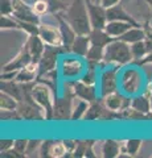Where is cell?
I'll return each mask as SVG.
<instances>
[{
    "mask_svg": "<svg viewBox=\"0 0 152 158\" xmlns=\"http://www.w3.org/2000/svg\"><path fill=\"white\" fill-rule=\"evenodd\" d=\"M66 21L73 27L77 34H89L91 32V24L89 19L86 0H73L65 12H60Z\"/></svg>",
    "mask_w": 152,
    "mask_h": 158,
    "instance_id": "obj_1",
    "label": "cell"
},
{
    "mask_svg": "<svg viewBox=\"0 0 152 158\" xmlns=\"http://www.w3.org/2000/svg\"><path fill=\"white\" fill-rule=\"evenodd\" d=\"M134 62L131 46L119 38H114L105 48V57L102 66H119L123 67Z\"/></svg>",
    "mask_w": 152,
    "mask_h": 158,
    "instance_id": "obj_2",
    "label": "cell"
},
{
    "mask_svg": "<svg viewBox=\"0 0 152 158\" xmlns=\"http://www.w3.org/2000/svg\"><path fill=\"white\" fill-rule=\"evenodd\" d=\"M31 92L35 102L42 108L44 113H45V118L52 120L56 104V92L53 87L42 81H37L36 83H33Z\"/></svg>",
    "mask_w": 152,
    "mask_h": 158,
    "instance_id": "obj_3",
    "label": "cell"
},
{
    "mask_svg": "<svg viewBox=\"0 0 152 158\" xmlns=\"http://www.w3.org/2000/svg\"><path fill=\"white\" fill-rule=\"evenodd\" d=\"M144 85L143 74L138 67H127L120 71L119 87L120 91L127 96H135L141 91Z\"/></svg>",
    "mask_w": 152,
    "mask_h": 158,
    "instance_id": "obj_4",
    "label": "cell"
},
{
    "mask_svg": "<svg viewBox=\"0 0 152 158\" xmlns=\"http://www.w3.org/2000/svg\"><path fill=\"white\" fill-rule=\"evenodd\" d=\"M119 66H109L99 75V96L103 98L111 92L119 91Z\"/></svg>",
    "mask_w": 152,
    "mask_h": 158,
    "instance_id": "obj_5",
    "label": "cell"
},
{
    "mask_svg": "<svg viewBox=\"0 0 152 158\" xmlns=\"http://www.w3.org/2000/svg\"><path fill=\"white\" fill-rule=\"evenodd\" d=\"M82 57H63L61 61V75L65 78V81L70 79H81L85 74V63L82 62Z\"/></svg>",
    "mask_w": 152,
    "mask_h": 158,
    "instance_id": "obj_6",
    "label": "cell"
},
{
    "mask_svg": "<svg viewBox=\"0 0 152 158\" xmlns=\"http://www.w3.org/2000/svg\"><path fill=\"white\" fill-rule=\"evenodd\" d=\"M89 19L93 29H105L107 24V8L97 0H86Z\"/></svg>",
    "mask_w": 152,
    "mask_h": 158,
    "instance_id": "obj_7",
    "label": "cell"
},
{
    "mask_svg": "<svg viewBox=\"0 0 152 158\" xmlns=\"http://www.w3.org/2000/svg\"><path fill=\"white\" fill-rule=\"evenodd\" d=\"M63 52H66V49L63 46H48L46 45L45 52H44L40 62H38V65H40V75L48 73V71L57 70L58 56Z\"/></svg>",
    "mask_w": 152,
    "mask_h": 158,
    "instance_id": "obj_8",
    "label": "cell"
},
{
    "mask_svg": "<svg viewBox=\"0 0 152 158\" xmlns=\"http://www.w3.org/2000/svg\"><path fill=\"white\" fill-rule=\"evenodd\" d=\"M37 34L48 46H63L60 27L52 25L48 23H40Z\"/></svg>",
    "mask_w": 152,
    "mask_h": 158,
    "instance_id": "obj_9",
    "label": "cell"
},
{
    "mask_svg": "<svg viewBox=\"0 0 152 158\" xmlns=\"http://www.w3.org/2000/svg\"><path fill=\"white\" fill-rule=\"evenodd\" d=\"M102 102H103V104L107 110H110L115 113H119L131 106L130 96H127L122 91H115V92H111L109 95L103 96L102 98Z\"/></svg>",
    "mask_w": 152,
    "mask_h": 158,
    "instance_id": "obj_10",
    "label": "cell"
},
{
    "mask_svg": "<svg viewBox=\"0 0 152 158\" xmlns=\"http://www.w3.org/2000/svg\"><path fill=\"white\" fill-rule=\"evenodd\" d=\"M74 99L76 96L70 95V94H63L62 98L56 99L53 118H56V120H72Z\"/></svg>",
    "mask_w": 152,
    "mask_h": 158,
    "instance_id": "obj_11",
    "label": "cell"
},
{
    "mask_svg": "<svg viewBox=\"0 0 152 158\" xmlns=\"http://www.w3.org/2000/svg\"><path fill=\"white\" fill-rule=\"evenodd\" d=\"M13 3V13L12 16H15L17 20L27 23H33V24H40V17L33 12V9L31 6H28L27 3H24L23 0H12Z\"/></svg>",
    "mask_w": 152,
    "mask_h": 158,
    "instance_id": "obj_12",
    "label": "cell"
},
{
    "mask_svg": "<svg viewBox=\"0 0 152 158\" xmlns=\"http://www.w3.org/2000/svg\"><path fill=\"white\" fill-rule=\"evenodd\" d=\"M73 87H74V95H76V98L83 99V100H86L89 103L98 100L97 86L87 85V83L82 82L81 79H74V81H73Z\"/></svg>",
    "mask_w": 152,
    "mask_h": 158,
    "instance_id": "obj_13",
    "label": "cell"
},
{
    "mask_svg": "<svg viewBox=\"0 0 152 158\" xmlns=\"http://www.w3.org/2000/svg\"><path fill=\"white\" fill-rule=\"evenodd\" d=\"M56 19L58 21V27L62 34V42H63V48L66 49V52H70V46L74 42V40L77 37V32L73 29V27L69 23L66 21V19L62 16L61 13H56Z\"/></svg>",
    "mask_w": 152,
    "mask_h": 158,
    "instance_id": "obj_14",
    "label": "cell"
},
{
    "mask_svg": "<svg viewBox=\"0 0 152 158\" xmlns=\"http://www.w3.org/2000/svg\"><path fill=\"white\" fill-rule=\"evenodd\" d=\"M29 62H32V56L29 53V49L27 45H24L16 57H13L8 63L3 66V71H19L23 67H25Z\"/></svg>",
    "mask_w": 152,
    "mask_h": 158,
    "instance_id": "obj_15",
    "label": "cell"
},
{
    "mask_svg": "<svg viewBox=\"0 0 152 158\" xmlns=\"http://www.w3.org/2000/svg\"><path fill=\"white\" fill-rule=\"evenodd\" d=\"M40 75V65L38 62H29L25 67H23L21 70L17 71V75L15 78V81L19 83H33Z\"/></svg>",
    "mask_w": 152,
    "mask_h": 158,
    "instance_id": "obj_16",
    "label": "cell"
},
{
    "mask_svg": "<svg viewBox=\"0 0 152 158\" xmlns=\"http://www.w3.org/2000/svg\"><path fill=\"white\" fill-rule=\"evenodd\" d=\"M25 45L29 49V53H31V56H32V61L40 62V59L42 57L44 52H45V48H46L45 42L40 38V36H38V34H31L27 40Z\"/></svg>",
    "mask_w": 152,
    "mask_h": 158,
    "instance_id": "obj_17",
    "label": "cell"
},
{
    "mask_svg": "<svg viewBox=\"0 0 152 158\" xmlns=\"http://www.w3.org/2000/svg\"><path fill=\"white\" fill-rule=\"evenodd\" d=\"M114 20H119V21H127L131 23L134 25H140L136 20L131 16L130 13L126 12V9L123 6L119 3L116 6H112L110 8H107V21H114Z\"/></svg>",
    "mask_w": 152,
    "mask_h": 158,
    "instance_id": "obj_18",
    "label": "cell"
},
{
    "mask_svg": "<svg viewBox=\"0 0 152 158\" xmlns=\"http://www.w3.org/2000/svg\"><path fill=\"white\" fill-rule=\"evenodd\" d=\"M90 46H91V41H90L89 34H77L74 42L70 46V52L78 57L85 58Z\"/></svg>",
    "mask_w": 152,
    "mask_h": 158,
    "instance_id": "obj_19",
    "label": "cell"
},
{
    "mask_svg": "<svg viewBox=\"0 0 152 158\" xmlns=\"http://www.w3.org/2000/svg\"><path fill=\"white\" fill-rule=\"evenodd\" d=\"M151 96L152 95H147L145 92L143 94H138V95L131 98V107L135 111H138L143 115L151 116ZM152 117V116H151Z\"/></svg>",
    "mask_w": 152,
    "mask_h": 158,
    "instance_id": "obj_20",
    "label": "cell"
},
{
    "mask_svg": "<svg viewBox=\"0 0 152 158\" xmlns=\"http://www.w3.org/2000/svg\"><path fill=\"white\" fill-rule=\"evenodd\" d=\"M131 27H135L134 24L127 23V21H119V20H114V21H107L105 31L110 34L112 38H119L128 31Z\"/></svg>",
    "mask_w": 152,
    "mask_h": 158,
    "instance_id": "obj_21",
    "label": "cell"
},
{
    "mask_svg": "<svg viewBox=\"0 0 152 158\" xmlns=\"http://www.w3.org/2000/svg\"><path fill=\"white\" fill-rule=\"evenodd\" d=\"M145 37H147L145 29L141 28L140 25H135V27H131L122 37H119V40L127 42L128 45H132V44L138 41H143V40H145Z\"/></svg>",
    "mask_w": 152,
    "mask_h": 158,
    "instance_id": "obj_22",
    "label": "cell"
},
{
    "mask_svg": "<svg viewBox=\"0 0 152 158\" xmlns=\"http://www.w3.org/2000/svg\"><path fill=\"white\" fill-rule=\"evenodd\" d=\"M105 57V48L98 46V45H91L89 52L86 54V62L89 66H102Z\"/></svg>",
    "mask_w": 152,
    "mask_h": 158,
    "instance_id": "obj_23",
    "label": "cell"
},
{
    "mask_svg": "<svg viewBox=\"0 0 152 158\" xmlns=\"http://www.w3.org/2000/svg\"><path fill=\"white\" fill-rule=\"evenodd\" d=\"M122 149L123 144L118 142L115 140H106L102 144V157L105 158H115L122 156Z\"/></svg>",
    "mask_w": 152,
    "mask_h": 158,
    "instance_id": "obj_24",
    "label": "cell"
},
{
    "mask_svg": "<svg viewBox=\"0 0 152 158\" xmlns=\"http://www.w3.org/2000/svg\"><path fill=\"white\" fill-rule=\"evenodd\" d=\"M89 37L91 41V45H98L102 48H106L114 40L105 29H91V32L89 33Z\"/></svg>",
    "mask_w": 152,
    "mask_h": 158,
    "instance_id": "obj_25",
    "label": "cell"
},
{
    "mask_svg": "<svg viewBox=\"0 0 152 158\" xmlns=\"http://www.w3.org/2000/svg\"><path fill=\"white\" fill-rule=\"evenodd\" d=\"M90 103L83 100V99L80 98H76L74 99V103H73V112H72V120L76 121V120H83L86 112H87V108H89Z\"/></svg>",
    "mask_w": 152,
    "mask_h": 158,
    "instance_id": "obj_26",
    "label": "cell"
},
{
    "mask_svg": "<svg viewBox=\"0 0 152 158\" xmlns=\"http://www.w3.org/2000/svg\"><path fill=\"white\" fill-rule=\"evenodd\" d=\"M130 46H131L132 57H134V62H139L140 59H143L150 52L145 40H143V41H138V42L132 44V45H130Z\"/></svg>",
    "mask_w": 152,
    "mask_h": 158,
    "instance_id": "obj_27",
    "label": "cell"
},
{
    "mask_svg": "<svg viewBox=\"0 0 152 158\" xmlns=\"http://www.w3.org/2000/svg\"><path fill=\"white\" fill-rule=\"evenodd\" d=\"M141 140L138 138H131V140H127L126 142H123V149L122 153H126L127 157H134L139 153L140 148H141Z\"/></svg>",
    "mask_w": 152,
    "mask_h": 158,
    "instance_id": "obj_28",
    "label": "cell"
},
{
    "mask_svg": "<svg viewBox=\"0 0 152 158\" xmlns=\"http://www.w3.org/2000/svg\"><path fill=\"white\" fill-rule=\"evenodd\" d=\"M20 102L9 94L2 91L0 92V108L2 110H17Z\"/></svg>",
    "mask_w": 152,
    "mask_h": 158,
    "instance_id": "obj_29",
    "label": "cell"
},
{
    "mask_svg": "<svg viewBox=\"0 0 152 158\" xmlns=\"http://www.w3.org/2000/svg\"><path fill=\"white\" fill-rule=\"evenodd\" d=\"M67 154V149L63 141H52L49 146V157L53 158H61Z\"/></svg>",
    "mask_w": 152,
    "mask_h": 158,
    "instance_id": "obj_30",
    "label": "cell"
},
{
    "mask_svg": "<svg viewBox=\"0 0 152 158\" xmlns=\"http://www.w3.org/2000/svg\"><path fill=\"white\" fill-rule=\"evenodd\" d=\"M31 7L38 17H41L46 13H50V6H49L48 0H35L31 4Z\"/></svg>",
    "mask_w": 152,
    "mask_h": 158,
    "instance_id": "obj_31",
    "label": "cell"
},
{
    "mask_svg": "<svg viewBox=\"0 0 152 158\" xmlns=\"http://www.w3.org/2000/svg\"><path fill=\"white\" fill-rule=\"evenodd\" d=\"M82 82L87 83V85L91 86H97V81H98V73H97V66H89L87 65V69L85 74L81 78Z\"/></svg>",
    "mask_w": 152,
    "mask_h": 158,
    "instance_id": "obj_32",
    "label": "cell"
},
{
    "mask_svg": "<svg viewBox=\"0 0 152 158\" xmlns=\"http://www.w3.org/2000/svg\"><path fill=\"white\" fill-rule=\"evenodd\" d=\"M0 27H2V31H4V29H20V24H19V20L12 15L11 16L2 15Z\"/></svg>",
    "mask_w": 152,
    "mask_h": 158,
    "instance_id": "obj_33",
    "label": "cell"
},
{
    "mask_svg": "<svg viewBox=\"0 0 152 158\" xmlns=\"http://www.w3.org/2000/svg\"><path fill=\"white\" fill-rule=\"evenodd\" d=\"M2 120L3 121H20L23 120L21 115L17 110H2Z\"/></svg>",
    "mask_w": 152,
    "mask_h": 158,
    "instance_id": "obj_34",
    "label": "cell"
},
{
    "mask_svg": "<svg viewBox=\"0 0 152 158\" xmlns=\"http://www.w3.org/2000/svg\"><path fill=\"white\" fill-rule=\"evenodd\" d=\"M41 144H42V141H40V140H29L25 154L27 156H31L32 153H38V152H40Z\"/></svg>",
    "mask_w": 152,
    "mask_h": 158,
    "instance_id": "obj_35",
    "label": "cell"
},
{
    "mask_svg": "<svg viewBox=\"0 0 152 158\" xmlns=\"http://www.w3.org/2000/svg\"><path fill=\"white\" fill-rule=\"evenodd\" d=\"M28 142L29 140H15L13 142V149H16L19 153L27 156L25 152H27V148H28Z\"/></svg>",
    "mask_w": 152,
    "mask_h": 158,
    "instance_id": "obj_36",
    "label": "cell"
},
{
    "mask_svg": "<svg viewBox=\"0 0 152 158\" xmlns=\"http://www.w3.org/2000/svg\"><path fill=\"white\" fill-rule=\"evenodd\" d=\"M13 13V3L12 0H2V15L11 16Z\"/></svg>",
    "mask_w": 152,
    "mask_h": 158,
    "instance_id": "obj_37",
    "label": "cell"
},
{
    "mask_svg": "<svg viewBox=\"0 0 152 158\" xmlns=\"http://www.w3.org/2000/svg\"><path fill=\"white\" fill-rule=\"evenodd\" d=\"M13 142H15V140H2L0 141V150H2V153L13 148Z\"/></svg>",
    "mask_w": 152,
    "mask_h": 158,
    "instance_id": "obj_38",
    "label": "cell"
},
{
    "mask_svg": "<svg viewBox=\"0 0 152 158\" xmlns=\"http://www.w3.org/2000/svg\"><path fill=\"white\" fill-rule=\"evenodd\" d=\"M139 66H143V65H151L152 63V50L151 52H148V54L143 58V59H140L139 62H136Z\"/></svg>",
    "mask_w": 152,
    "mask_h": 158,
    "instance_id": "obj_39",
    "label": "cell"
},
{
    "mask_svg": "<svg viewBox=\"0 0 152 158\" xmlns=\"http://www.w3.org/2000/svg\"><path fill=\"white\" fill-rule=\"evenodd\" d=\"M122 2H123V0H101V4L105 8H110V7L116 6V4H119Z\"/></svg>",
    "mask_w": 152,
    "mask_h": 158,
    "instance_id": "obj_40",
    "label": "cell"
},
{
    "mask_svg": "<svg viewBox=\"0 0 152 158\" xmlns=\"http://www.w3.org/2000/svg\"><path fill=\"white\" fill-rule=\"evenodd\" d=\"M143 2H145L147 4H148V7L151 8V15H152V0H143ZM152 17V16H151Z\"/></svg>",
    "mask_w": 152,
    "mask_h": 158,
    "instance_id": "obj_41",
    "label": "cell"
},
{
    "mask_svg": "<svg viewBox=\"0 0 152 158\" xmlns=\"http://www.w3.org/2000/svg\"><path fill=\"white\" fill-rule=\"evenodd\" d=\"M151 113H152V96H151Z\"/></svg>",
    "mask_w": 152,
    "mask_h": 158,
    "instance_id": "obj_42",
    "label": "cell"
},
{
    "mask_svg": "<svg viewBox=\"0 0 152 158\" xmlns=\"http://www.w3.org/2000/svg\"><path fill=\"white\" fill-rule=\"evenodd\" d=\"M97 2H98V3H101V0H97Z\"/></svg>",
    "mask_w": 152,
    "mask_h": 158,
    "instance_id": "obj_43",
    "label": "cell"
},
{
    "mask_svg": "<svg viewBox=\"0 0 152 158\" xmlns=\"http://www.w3.org/2000/svg\"><path fill=\"white\" fill-rule=\"evenodd\" d=\"M150 28H151V29H152V27H150Z\"/></svg>",
    "mask_w": 152,
    "mask_h": 158,
    "instance_id": "obj_44",
    "label": "cell"
},
{
    "mask_svg": "<svg viewBox=\"0 0 152 158\" xmlns=\"http://www.w3.org/2000/svg\"><path fill=\"white\" fill-rule=\"evenodd\" d=\"M126 2H128V0H126Z\"/></svg>",
    "mask_w": 152,
    "mask_h": 158,
    "instance_id": "obj_45",
    "label": "cell"
}]
</instances>
